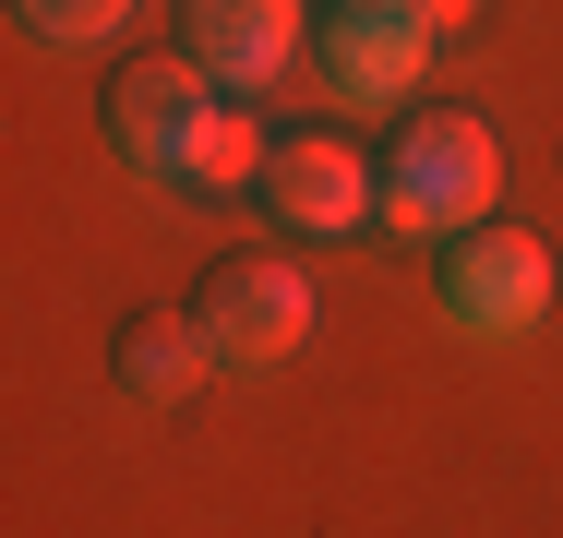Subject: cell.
I'll list each match as a JSON object with an SVG mask.
<instances>
[{
    "label": "cell",
    "mask_w": 563,
    "mask_h": 538,
    "mask_svg": "<svg viewBox=\"0 0 563 538\" xmlns=\"http://www.w3.org/2000/svg\"><path fill=\"white\" fill-rule=\"evenodd\" d=\"M217 108L228 97L192 72V60H120L109 72V156L132 168V180H180V192H192Z\"/></svg>",
    "instance_id": "cell-3"
},
{
    "label": "cell",
    "mask_w": 563,
    "mask_h": 538,
    "mask_svg": "<svg viewBox=\"0 0 563 538\" xmlns=\"http://www.w3.org/2000/svg\"><path fill=\"white\" fill-rule=\"evenodd\" d=\"M180 60L217 85V97H252L300 60V0H180Z\"/></svg>",
    "instance_id": "cell-7"
},
{
    "label": "cell",
    "mask_w": 563,
    "mask_h": 538,
    "mask_svg": "<svg viewBox=\"0 0 563 538\" xmlns=\"http://www.w3.org/2000/svg\"><path fill=\"white\" fill-rule=\"evenodd\" d=\"M432 12H467V0H432Z\"/></svg>",
    "instance_id": "cell-10"
},
{
    "label": "cell",
    "mask_w": 563,
    "mask_h": 538,
    "mask_svg": "<svg viewBox=\"0 0 563 538\" xmlns=\"http://www.w3.org/2000/svg\"><path fill=\"white\" fill-rule=\"evenodd\" d=\"M432 0H336L324 24H312V60H324V85L347 108H396L420 85V60H432Z\"/></svg>",
    "instance_id": "cell-6"
},
{
    "label": "cell",
    "mask_w": 563,
    "mask_h": 538,
    "mask_svg": "<svg viewBox=\"0 0 563 538\" xmlns=\"http://www.w3.org/2000/svg\"><path fill=\"white\" fill-rule=\"evenodd\" d=\"M432 300H444L455 335L504 347V335H528V323L552 312V251L528 227H467V239H444V264H432Z\"/></svg>",
    "instance_id": "cell-4"
},
{
    "label": "cell",
    "mask_w": 563,
    "mask_h": 538,
    "mask_svg": "<svg viewBox=\"0 0 563 538\" xmlns=\"http://www.w3.org/2000/svg\"><path fill=\"white\" fill-rule=\"evenodd\" d=\"M264 215L276 227H300V239H336V227H360V215H384V156H360L347 132H276V156H264Z\"/></svg>",
    "instance_id": "cell-5"
},
{
    "label": "cell",
    "mask_w": 563,
    "mask_h": 538,
    "mask_svg": "<svg viewBox=\"0 0 563 538\" xmlns=\"http://www.w3.org/2000/svg\"><path fill=\"white\" fill-rule=\"evenodd\" d=\"M492 192H504V156L467 108H420L384 144V227H408V239H467Z\"/></svg>",
    "instance_id": "cell-1"
},
{
    "label": "cell",
    "mask_w": 563,
    "mask_h": 538,
    "mask_svg": "<svg viewBox=\"0 0 563 538\" xmlns=\"http://www.w3.org/2000/svg\"><path fill=\"white\" fill-rule=\"evenodd\" d=\"M180 312L205 323L217 371H276V359L312 347V288H300V264H276V251H228V264H205V288H192Z\"/></svg>",
    "instance_id": "cell-2"
},
{
    "label": "cell",
    "mask_w": 563,
    "mask_h": 538,
    "mask_svg": "<svg viewBox=\"0 0 563 538\" xmlns=\"http://www.w3.org/2000/svg\"><path fill=\"white\" fill-rule=\"evenodd\" d=\"M109 371H120V395H132V407H180V395H192V383L217 371V347H205V323H192V312L144 300V312H120Z\"/></svg>",
    "instance_id": "cell-8"
},
{
    "label": "cell",
    "mask_w": 563,
    "mask_h": 538,
    "mask_svg": "<svg viewBox=\"0 0 563 538\" xmlns=\"http://www.w3.org/2000/svg\"><path fill=\"white\" fill-rule=\"evenodd\" d=\"M132 0H12V24L24 36H48V48H85V36H109Z\"/></svg>",
    "instance_id": "cell-9"
}]
</instances>
